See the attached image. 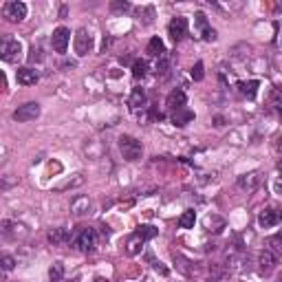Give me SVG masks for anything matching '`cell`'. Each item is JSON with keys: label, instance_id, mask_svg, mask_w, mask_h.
<instances>
[{"label": "cell", "instance_id": "1", "mask_svg": "<svg viewBox=\"0 0 282 282\" xmlns=\"http://www.w3.org/2000/svg\"><path fill=\"white\" fill-rule=\"evenodd\" d=\"M119 150H122V154H124L126 161H139L141 154H144L141 141L135 139L132 135H122V137H119Z\"/></svg>", "mask_w": 282, "mask_h": 282}, {"label": "cell", "instance_id": "2", "mask_svg": "<svg viewBox=\"0 0 282 282\" xmlns=\"http://www.w3.org/2000/svg\"><path fill=\"white\" fill-rule=\"evenodd\" d=\"M95 243H97V234H95L93 227H82L75 234V238H73V245H75L79 251H86V254L95 249Z\"/></svg>", "mask_w": 282, "mask_h": 282}, {"label": "cell", "instance_id": "3", "mask_svg": "<svg viewBox=\"0 0 282 282\" xmlns=\"http://www.w3.org/2000/svg\"><path fill=\"white\" fill-rule=\"evenodd\" d=\"M0 55H3V60L9 62V64L18 62L22 57V42L16 38H7L3 42V47H0Z\"/></svg>", "mask_w": 282, "mask_h": 282}, {"label": "cell", "instance_id": "4", "mask_svg": "<svg viewBox=\"0 0 282 282\" xmlns=\"http://www.w3.org/2000/svg\"><path fill=\"white\" fill-rule=\"evenodd\" d=\"M3 16L9 22H22L27 18V5L20 3V0H11L3 7Z\"/></svg>", "mask_w": 282, "mask_h": 282}, {"label": "cell", "instance_id": "5", "mask_svg": "<svg viewBox=\"0 0 282 282\" xmlns=\"http://www.w3.org/2000/svg\"><path fill=\"white\" fill-rule=\"evenodd\" d=\"M40 117V104L38 102H27L18 106V110L13 113V119L16 122H33Z\"/></svg>", "mask_w": 282, "mask_h": 282}, {"label": "cell", "instance_id": "6", "mask_svg": "<svg viewBox=\"0 0 282 282\" xmlns=\"http://www.w3.org/2000/svg\"><path fill=\"white\" fill-rule=\"evenodd\" d=\"M71 42V31L66 27H57L53 33H51V47H53L57 53H66Z\"/></svg>", "mask_w": 282, "mask_h": 282}, {"label": "cell", "instance_id": "7", "mask_svg": "<svg viewBox=\"0 0 282 282\" xmlns=\"http://www.w3.org/2000/svg\"><path fill=\"white\" fill-rule=\"evenodd\" d=\"M168 33H170V38H172L174 42H181L185 35H188V18L185 16H176L170 20V25H168Z\"/></svg>", "mask_w": 282, "mask_h": 282}, {"label": "cell", "instance_id": "8", "mask_svg": "<svg viewBox=\"0 0 282 282\" xmlns=\"http://www.w3.org/2000/svg\"><path fill=\"white\" fill-rule=\"evenodd\" d=\"M93 49V35L88 29H79L75 33V53L82 57V55H88Z\"/></svg>", "mask_w": 282, "mask_h": 282}, {"label": "cell", "instance_id": "9", "mask_svg": "<svg viewBox=\"0 0 282 282\" xmlns=\"http://www.w3.org/2000/svg\"><path fill=\"white\" fill-rule=\"evenodd\" d=\"M276 265H278V256L273 254V251H269V249L260 251V256H258V271H260L263 276H269V273L276 269Z\"/></svg>", "mask_w": 282, "mask_h": 282}, {"label": "cell", "instance_id": "10", "mask_svg": "<svg viewBox=\"0 0 282 282\" xmlns=\"http://www.w3.org/2000/svg\"><path fill=\"white\" fill-rule=\"evenodd\" d=\"M258 223H260V227H276L282 223V212L276 210V207H267V210L260 212Z\"/></svg>", "mask_w": 282, "mask_h": 282}, {"label": "cell", "instance_id": "11", "mask_svg": "<svg viewBox=\"0 0 282 282\" xmlns=\"http://www.w3.org/2000/svg\"><path fill=\"white\" fill-rule=\"evenodd\" d=\"M185 102H188V97H185V93L181 91V88H174L172 93L168 95V99H166V106L172 110V113H179V110L185 108Z\"/></svg>", "mask_w": 282, "mask_h": 282}, {"label": "cell", "instance_id": "12", "mask_svg": "<svg viewBox=\"0 0 282 282\" xmlns=\"http://www.w3.org/2000/svg\"><path fill=\"white\" fill-rule=\"evenodd\" d=\"M194 22H196V27H198V31H201V35H203L205 42H214V40H216V31H214V29L207 25V18H205L203 11L196 13V16H194Z\"/></svg>", "mask_w": 282, "mask_h": 282}, {"label": "cell", "instance_id": "13", "mask_svg": "<svg viewBox=\"0 0 282 282\" xmlns=\"http://www.w3.org/2000/svg\"><path fill=\"white\" fill-rule=\"evenodd\" d=\"M71 240H73V234L66 227H55L49 232V243L55 245V247H62V245L71 243Z\"/></svg>", "mask_w": 282, "mask_h": 282}, {"label": "cell", "instance_id": "14", "mask_svg": "<svg viewBox=\"0 0 282 282\" xmlns=\"http://www.w3.org/2000/svg\"><path fill=\"white\" fill-rule=\"evenodd\" d=\"M238 188L240 190H256L260 185V172H247V174H240L238 176Z\"/></svg>", "mask_w": 282, "mask_h": 282}, {"label": "cell", "instance_id": "15", "mask_svg": "<svg viewBox=\"0 0 282 282\" xmlns=\"http://www.w3.org/2000/svg\"><path fill=\"white\" fill-rule=\"evenodd\" d=\"M16 79L22 86H33L35 82H38V73H35L33 69H29V66H22V69L16 71Z\"/></svg>", "mask_w": 282, "mask_h": 282}, {"label": "cell", "instance_id": "16", "mask_svg": "<svg viewBox=\"0 0 282 282\" xmlns=\"http://www.w3.org/2000/svg\"><path fill=\"white\" fill-rule=\"evenodd\" d=\"M258 86H260V82H258V79H251V82H238V91H240V95H245L247 99H254V97H256Z\"/></svg>", "mask_w": 282, "mask_h": 282}, {"label": "cell", "instance_id": "17", "mask_svg": "<svg viewBox=\"0 0 282 282\" xmlns=\"http://www.w3.org/2000/svg\"><path fill=\"white\" fill-rule=\"evenodd\" d=\"M146 240L141 238V236L135 232L132 236H128V240H126V254L128 256H137L139 251H141V245H144Z\"/></svg>", "mask_w": 282, "mask_h": 282}, {"label": "cell", "instance_id": "18", "mask_svg": "<svg viewBox=\"0 0 282 282\" xmlns=\"http://www.w3.org/2000/svg\"><path fill=\"white\" fill-rule=\"evenodd\" d=\"M146 53L150 57H163V55H166V44H163L161 38H152L150 42H148Z\"/></svg>", "mask_w": 282, "mask_h": 282}, {"label": "cell", "instance_id": "19", "mask_svg": "<svg viewBox=\"0 0 282 282\" xmlns=\"http://www.w3.org/2000/svg\"><path fill=\"white\" fill-rule=\"evenodd\" d=\"M128 104H130L132 110L144 108V106H146V93H144V88H132V95H130Z\"/></svg>", "mask_w": 282, "mask_h": 282}, {"label": "cell", "instance_id": "20", "mask_svg": "<svg viewBox=\"0 0 282 282\" xmlns=\"http://www.w3.org/2000/svg\"><path fill=\"white\" fill-rule=\"evenodd\" d=\"M194 223H196V212L194 210H185L179 216V227H183V229H192L194 227Z\"/></svg>", "mask_w": 282, "mask_h": 282}, {"label": "cell", "instance_id": "21", "mask_svg": "<svg viewBox=\"0 0 282 282\" xmlns=\"http://www.w3.org/2000/svg\"><path fill=\"white\" fill-rule=\"evenodd\" d=\"M194 119V113L192 110H179V113H174V117H172V122H174V126H185L188 122H192Z\"/></svg>", "mask_w": 282, "mask_h": 282}, {"label": "cell", "instance_id": "22", "mask_svg": "<svg viewBox=\"0 0 282 282\" xmlns=\"http://www.w3.org/2000/svg\"><path fill=\"white\" fill-rule=\"evenodd\" d=\"M267 245H269V251H273L276 256H280L282 254V229L278 234H273L269 240H267Z\"/></svg>", "mask_w": 282, "mask_h": 282}, {"label": "cell", "instance_id": "23", "mask_svg": "<svg viewBox=\"0 0 282 282\" xmlns=\"http://www.w3.org/2000/svg\"><path fill=\"white\" fill-rule=\"evenodd\" d=\"M88 210H91V201H88L86 196H79V198H75V201H73V212L77 214H86Z\"/></svg>", "mask_w": 282, "mask_h": 282}, {"label": "cell", "instance_id": "24", "mask_svg": "<svg viewBox=\"0 0 282 282\" xmlns=\"http://www.w3.org/2000/svg\"><path fill=\"white\" fill-rule=\"evenodd\" d=\"M146 73H148V62L146 60H135V62H132V77L141 79V77H146Z\"/></svg>", "mask_w": 282, "mask_h": 282}, {"label": "cell", "instance_id": "25", "mask_svg": "<svg viewBox=\"0 0 282 282\" xmlns=\"http://www.w3.org/2000/svg\"><path fill=\"white\" fill-rule=\"evenodd\" d=\"M137 234H139L144 240H152L154 236L159 234V229L152 227V225H139V227H137Z\"/></svg>", "mask_w": 282, "mask_h": 282}, {"label": "cell", "instance_id": "26", "mask_svg": "<svg viewBox=\"0 0 282 282\" xmlns=\"http://www.w3.org/2000/svg\"><path fill=\"white\" fill-rule=\"evenodd\" d=\"M16 229H22L18 223H11V220H5L3 223V236H5V238H16V236H18Z\"/></svg>", "mask_w": 282, "mask_h": 282}, {"label": "cell", "instance_id": "27", "mask_svg": "<svg viewBox=\"0 0 282 282\" xmlns=\"http://www.w3.org/2000/svg\"><path fill=\"white\" fill-rule=\"evenodd\" d=\"M62 276H64V265H62V263H53V267L49 269V278H51V282H60Z\"/></svg>", "mask_w": 282, "mask_h": 282}, {"label": "cell", "instance_id": "28", "mask_svg": "<svg viewBox=\"0 0 282 282\" xmlns=\"http://www.w3.org/2000/svg\"><path fill=\"white\" fill-rule=\"evenodd\" d=\"M190 75H192V79H194V82H201V79L205 77V66H203V62H196L194 66H192Z\"/></svg>", "mask_w": 282, "mask_h": 282}, {"label": "cell", "instance_id": "29", "mask_svg": "<svg viewBox=\"0 0 282 282\" xmlns=\"http://www.w3.org/2000/svg\"><path fill=\"white\" fill-rule=\"evenodd\" d=\"M159 73H161V77H168V73H170V62L166 55L159 57V62H157V75Z\"/></svg>", "mask_w": 282, "mask_h": 282}, {"label": "cell", "instance_id": "30", "mask_svg": "<svg viewBox=\"0 0 282 282\" xmlns=\"http://www.w3.org/2000/svg\"><path fill=\"white\" fill-rule=\"evenodd\" d=\"M29 60L35 62V60H42V49L40 47H31V53H29Z\"/></svg>", "mask_w": 282, "mask_h": 282}, {"label": "cell", "instance_id": "31", "mask_svg": "<svg viewBox=\"0 0 282 282\" xmlns=\"http://www.w3.org/2000/svg\"><path fill=\"white\" fill-rule=\"evenodd\" d=\"M13 265H16V260H13L11 256H5V258H3V269H5V271H11Z\"/></svg>", "mask_w": 282, "mask_h": 282}, {"label": "cell", "instance_id": "32", "mask_svg": "<svg viewBox=\"0 0 282 282\" xmlns=\"http://www.w3.org/2000/svg\"><path fill=\"white\" fill-rule=\"evenodd\" d=\"M152 267H154V271H157V273H161V276H168V269L161 263H152Z\"/></svg>", "mask_w": 282, "mask_h": 282}, {"label": "cell", "instance_id": "33", "mask_svg": "<svg viewBox=\"0 0 282 282\" xmlns=\"http://www.w3.org/2000/svg\"><path fill=\"white\" fill-rule=\"evenodd\" d=\"M276 150L282 154V135H280V137H278V141H276Z\"/></svg>", "mask_w": 282, "mask_h": 282}, {"label": "cell", "instance_id": "34", "mask_svg": "<svg viewBox=\"0 0 282 282\" xmlns=\"http://www.w3.org/2000/svg\"><path fill=\"white\" fill-rule=\"evenodd\" d=\"M113 9H124V11H126V9H128V3H124V5H117V3H115Z\"/></svg>", "mask_w": 282, "mask_h": 282}, {"label": "cell", "instance_id": "35", "mask_svg": "<svg viewBox=\"0 0 282 282\" xmlns=\"http://www.w3.org/2000/svg\"><path fill=\"white\" fill-rule=\"evenodd\" d=\"M95 282H110L108 278H95Z\"/></svg>", "mask_w": 282, "mask_h": 282}, {"label": "cell", "instance_id": "36", "mask_svg": "<svg viewBox=\"0 0 282 282\" xmlns=\"http://www.w3.org/2000/svg\"><path fill=\"white\" fill-rule=\"evenodd\" d=\"M278 172H280V174H282V159H280V161H278Z\"/></svg>", "mask_w": 282, "mask_h": 282}, {"label": "cell", "instance_id": "37", "mask_svg": "<svg viewBox=\"0 0 282 282\" xmlns=\"http://www.w3.org/2000/svg\"><path fill=\"white\" fill-rule=\"evenodd\" d=\"M280 44H282V33H280Z\"/></svg>", "mask_w": 282, "mask_h": 282}]
</instances>
